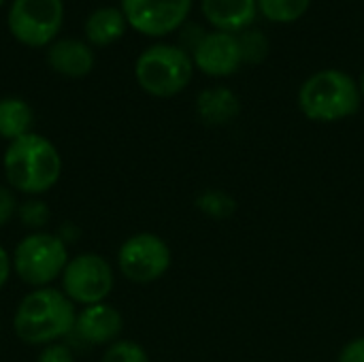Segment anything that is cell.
Listing matches in <instances>:
<instances>
[{
	"label": "cell",
	"mask_w": 364,
	"mask_h": 362,
	"mask_svg": "<svg viewBox=\"0 0 364 362\" xmlns=\"http://www.w3.org/2000/svg\"><path fill=\"white\" fill-rule=\"evenodd\" d=\"M337 362H364V337H356L348 341L341 348Z\"/></svg>",
	"instance_id": "obj_25"
},
{
	"label": "cell",
	"mask_w": 364,
	"mask_h": 362,
	"mask_svg": "<svg viewBox=\"0 0 364 362\" xmlns=\"http://www.w3.org/2000/svg\"><path fill=\"white\" fill-rule=\"evenodd\" d=\"M102 362H149V356L134 341H115L102 354Z\"/></svg>",
	"instance_id": "obj_20"
},
{
	"label": "cell",
	"mask_w": 364,
	"mask_h": 362,
	"mask_svg": "<svg viewBox=\"0 0 364 362\" xmlns=\"http://www.w3.org/2000/svg\"><path fill=\"white\" fill-rule=\"evenodd\" d=\"M358 90H360V96H363L364 100V70L363 75H360V81H358Z\"/></svg>",
	"instance_id": "obj_27"
},
{
	"label": "cell",
	"mask_w": 364,
	"mask_h": 362,
	"mask_svg": "<svg viewBox=\"0 0 364 362\" xmlns=\"http://www.w3.org/2000/svg\"><path fill=\"white\" fill-rule=\"evenodd\" d=\"M64 23L62 0H13L6 26L9 32L28 47L51 45Z\"/></svg>",
	"instance_id": "obj_6"
},
{
	"label": "cell",
	"mask_w": 364,
	"mask_h": 362,
	"mask_svg": "<svg viewBox=\"0 0 364 362\" xmlns=\"http://www.w3.org/2000/svg\"><path fill=\"white\" fill-rule=\"evenodd\" d=\"M194 66L209 77H228L243 66L241 43L237 34L230 32H207L198 47L192 51Z\"/></svg>",
	"instance_id": "obj_10"
},
{
	"label": "cell",
	"mask_w": 364,
	"mask_h": 362,
	"mask_svg": "<svg viewBox=\"0 0 364 362\" xmlns=\"http://www.w3.org/2000/svg\"><path fill=\"white\" fill-rule=\"evenodd\" d=\"M17 213V201H15V194L9 190V188H4V186H0V228L2 226H6L11 220H13V215Z\"/></svg>",
	"instance_id": "obj_23"
},
{
	"label": "cell",
	"mask_w": 364,
	"mask_h": 362,
	"mask_svg": "<svg viewBox=\"0 0 364 362\" xmlns=\"http://www.w3.org/2000/svg\"><path fill=\"white\" fill-rule=\"evenodd\" d=\"M205 19L220 32L241 34L258 15L256 0H200Z\"/></svg>",
	"instance_id": "obj_12"
},
{
	"label": "cell",
	"mask_w": 364,
	"mask_h": 362,
	"mask_svg": "<svg viewBox=\"0 0 364 362\" xmlns=\"http://www.w3.org/2000/svg\"><path fill=\"white\" fill-rule=\"evenodd\" d=\"M19 218L26 226L30 228H41L47 224L49 220V209L43 201H28L21 209H19Z\"/></svg>",
	"instance_id": "obj_21"
},
{
	"label": "cell",
	"mask_w": 364,
	"mask_h": 362,
	"mask_svg": "<svg viewBox=\"0 0 364 362\" xmlns=\"http://www.w3.org/2000/svg\"><path fill=\"white\" fill-rule=\"evenodd\" d=\"M194 75V60L179 45L158 43L147 47L134 64L136 83L156 98H171L183 92Z\"/></svg>",
	"instance_id": "obj_4"
},
{
	"label": "cell",
	"mask_w": 364,
	"mask_h": 362,
	"mask_svg": "<svg viewBox=\"0 0 364 362\" xmlns=\"http://www.w3.org/2000/svg\"><path fill=\"white\" fill-rule=\"evenodd\" d=\"M122 329V314L113 305L96 303L87 305L85 309H81V314H77L73 331L90 346H111L117 341Z\"/></svg>",
	"instance_id": "obj_11"
},
{
	"label": "cell",
	"mask_w": 364,
	"mask_h": 362,
	"mask_svg": "<svg viewBox=\"0 0 364 362\" xmlns=\"http://www.w3.org/2000/svg\"><path fill=\"white\" fill-rule=\"evenodd\" d=\"M258 13H262L269 21L290 23L301 19L307 11L311 0H256Z\"/></svg>",
	"instance_id": "obj_17"
},
{
	"label": "cell",
	"mask_w": 364,
	"mask_h": 362,
	"mask_svg": "<svg viewBox=\"0 0 364 362\" xmlns=\"http://www.w3.org/2000/svg\"><path fill=\"white\" fill-rule=\"evenodd\" d=\"M205 34H207V32L203 30L200 23H183V26H181V45H179V47L192 55V51L198 47V43L205 38Z\"/></svg>",
	"instance_id": "obj_22"
},
{
	"label": "cell",
	"mask_w": 364,
	"mask_h": 362,
	"mask_svg": "<svg viewBox=\"0 0 364 362\" xmlns=\"http://www.w3.org/2000/svg\"><path fill=\"white\" fill-rule=\"evenodd\" d=\"M38 362H75V358H73L70 348H66L62 344H49L41 352Z\"/></svg>",
	"instance_id": "obj_24"
},
{
	"label": "cell",
	"mask_w": 364,
	"mask_h": 362,
	"mask_svg": "<svg viewBox=\"0 0 364 362\" xmlns=\"http://www.w3.org/2000/svg\"><path fill=\"white\" fill-rule=\"evenodd\" d=\"M47 64L64 77H85L94 68V53L90 45L79 38H60L49 45Z\"/></svg>",
	"instance_id": "obj_13"
},
{
	"label": "cell",
	"mask_w": 364,
	"mask_h": 362,
	"mask_svg": "<svg viewBox=\"0 0 364 362\" xmlns=\"http://www.w3.org/2000/svg\"><path fill=\"white\" fill-rule=\"evenodd\" d=\"M11 269H13V258L6 254V250L0 245V288L6 284L9 275H11Z\"/></svg>",
	"instance_id": "obj_26"
},
{
	"label": "cell",
	"mask_w": 364,
	"mask_h": 362,
	"mask_svg": "<svg viewBox=\"0 0 364 362\" xmlns=\"http://www.w3.org/2000/svg\"><path fill=\"white\" fill-rule=\"evenodd\" d=\"M2 2H4V0H0V6H2Z\"/></svg>",
	"instance_id": "obj_28"
},
{
	"label": "cell",
	"mask_w": 364,
	"mask_h": 362,
	"mask_svg": "<svg viewBox=\"0 0 364 362\" xmlns=\"http://www.w3.org/2000/svg\"><path fill=\"white\" fill-rule=\"evenodd\" d=\"M34 113L32 107L15 96L0 100V137L9 143L32 132Z\"/></svg>",
	"instance_id": "obj_16"
},
{
	"label": "cell",
	"mask_w": 364,
	"mask_h": 362,
	"mask_svg": "<svg viewBox=\"0 0 364 362\" xmlns=\"http://www.w3.org/2000/svg\"><path fill=\"white\" fill-rule=\"evenodd\" d=\"M122 13L130 28L145 36H164L179 30L192 9V0H122Z\"/></svg>",
	"instance_id": "obj_9"
},
{
	"label": "cell",
	"mask_w": 364,
	"mask_h": 362,
	"mask_svg": "<svg viewBox=\"0 0 364 362\" xmlns=\"http://www.w3.org/2000/svg\"><path fill=\"white\" fill-rule=\"evenodd\" d=\"M196 207L200 213H205L211 220H226V218L235 215L237 201L232 194H228L224 190H205L196 198Z\"/></svg>",
	"instance_id": "obj_18"
},
{
	"label": "cell",
	"mask_w": 364,
	"mask_h": 362,
	"mask_svg": "<svg viewBox=\"0 0 364 362\" xmlns=\"http://www.w3.org/2000/svg\"><path fill=\"white\" fill-rule=\"evenodd\" d=\"M77 312L73 301L53 288H38L26 294L15 312V335L28 346H49L75 329Z\"/></svg>",
	"instance_id": "obj_1"
},
{
	"label": "cell",
	"mask_w": 364,
	"mask_h": 362,
	"mask_svg": "<svg viewBox=\"0 0 364 362\" xmlns=\"http://www.w3.org/2000/svg\"><path fill=\"white\" fill-rule=\"evenodd\" d=\"M241 113L239 96L226 85H213L196 96V115L207 126H228Z\"/></svg>",
	"instance_id": "obj_14"
},
{
	"label": "cell",
	"mask_w": 364,
	"mask_h": 362,
	"mask_svg": "<svg viewBox=\"0 0 364 362\" xmlns=\"http://www.w3.org/2000/svg\"><path fill=\"white\" fill-rule=\"evenodd\" d=\"M113 269L98 254H79L70 258L62 273V290L73 303L96 305L113 290Z\"/></svg>",
	"instance_id": "obj_8"
},
{
	"label": "cell",
	"mask_w": 364,
	"mask_h": 362,
	"mask_svg": "<svg viewBox=\"0 0 364 362\" xmlns=\"http://www.w3.org/2000/svg\"><path fill=\"white\" fill-rule=\"evenodd\" d=\"M68 265L66 243L58 235L32 233L19 241L13 254V269L28 286L45 288L60 277Z\"/></svg>",
	"instance_id": "obj_5"
},
{
	"label": "cell",
	"mask_w": 364,
	"mask_h": 362,
	"mask_svg": "<svg viewBox=\"0 0 364 362\" xmlns=\"http://www.w3.org/2000/svg\"><path fill=\"white\" fill-rule=\"evenodd\" d=\"M239 36L241 43V53H243V64H260L269 55V38L260 30H243Z\"/></svg>",
	"instance_id": "obj_19"
},
{
	"label": "cell",
	"mask_w": 364,
	"mask_h": 362,
	"mask_svg": "<svg viewBox=\"0 0 364 362\" xmlns=\"http://www.w3.org/2000/svg\"><path fill=\"white\" fill-rule=\"evenodd\" d=\"M171 247L154 233H139L126 239L117 252V265L126 280L134 284L158 282L171 269Z\"/></svg>",
	"instance_id": "obj_7"
},
{
	"label": "cell",
	"mask_w": 364,
	"mask_h": 362,
	"mask_svg": "<svg viewBox=\"0 0 364 362\" xmlns=\"http://www.w3.org/2000/svg\"><path fill=\"white\" fill-rule=\"evenodd\" d=\"M126 28H128L126 15L117 6H100V9L92 11L83 26L85 38L98 47H107V45L115 43L117 38H122Z\"/></svg>",
	"instance_id": "obj_15"
},
{
	"label": "cell",
	"mask_w": 364,
	"mask_h": 362,
	"mask_svg": "<svg viewBox=\"0 0 364 362\" xmlns=\"http://www.w3.org/2000/svg\"><path fill=\"white\" fill-rule=\"evenodd\" d=\"M4 173L11 188L23 194H45L60 179L62 158L49 139L30 132L9 143L4 151Z\"/></svg>",
	"instance_id": "obj_2"
},
{
	"label": "cell",
	"mask_w": 364,
	"mask_h": 362,
	"mask_svg": "<svg viewBox=\"0 0 364 362\" xmlns=\"http://www.w3.org/2000/svg\"><path fill=\"white\" fill-rule=\"evenodd\" d=\"M363 102L358 81L339 70L324 68L307 77L299 90V107L303 115L318 124H335L358 113Z\"/></svg>",
	"instance_id": "obj_3"
}]
</instances>
